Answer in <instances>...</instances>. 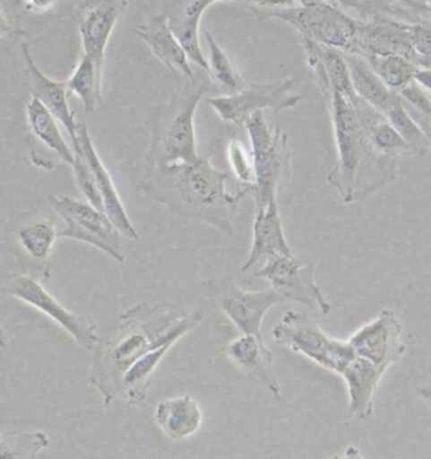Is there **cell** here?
Returning <instances> with one entry per match:
<instances>
[{
    "label": "cell",
    "instance_id": "32",
    "mask_svg": "<svg viewBox=\"0 0 431 459\" xmlns=\"http://www.w3.org/2000/svg\"><path fill=\"white\" fill-rule=\"evenodd\" d=\"M58 232L60 231H57L54 222L41 220L21 228L18 231V240L28 255L39 262H47L56 238H58Z\"/></svg>",
    "mask_w": 431,
    "mask_h": 459
},
{
    "label": "cell",
    "instance_id": "19",
    "mask_svg": "<svg viewBox=\"0 0 431 459\" xmlns=\"http://www.w3.org/2000/svg\"><path fill=\"white\" fill-rule=\"evenodd\" d=\"M133 32L147 43L155 57L162 61L176 77L195 79L194 70L189 65L187 55L182 46L177 41L175 34L168 26V21L164 14H153L144 23L136 26Z\"/></svg>",
    "mask_w": 431,
    "mask_h": 459
},
{
    "label": "cell",
    "instance_id": "41",
    "mask_svg": "<svg viewBox=\"0 0 431 459\" xmlns=\"http://www.w3.org/2000/svg\"><path fill=\"white\" fill-rule=\"evenodd\" d=\"M420 392L421 395L424 396L425 399L429 400L431 403V384L430 385L424 386L423 389H418Z\"/></svg>",
    "mask_w": 431,
    "mask_h": 459
},
{
    "label": "cell",
    "instance_id": "15",
    "mask_svg": "<svg viewBox=\"0 0 431 459\" xmlns=\"http://www.w3.org/2000/svg\"><path fill=\"white\" fill-rule=\"evenodd\" d=\"M126 5L128 2L124 0H101L80 3L73 9V18L82 34L83 56L94 62L100 74L108 39Z\"/></svg>",
    "mask_w": 431,
    "mask_h": 459
},
{
    "label": "cell",
    "instance_id": "4",
    "mask_svg": "<svg viewBox=\"0 0 431 459\" xmlns=\"http://www.w3.org/2000/svg\"><path fill=\"white\" fill-rule=\"evenodd\" d=\"M257 20H279L290 24L299 39L347 54L358 32V21L344 13L338 3L323 0L247 3Z\"/></svg>",
    "mask_w": 431,
    "mask_h": 459
},
{
    "label": "cell",
    "instance_id": "29",
    "mask_svg": "<svg viewBox=\"0 0 431 459\" xmlns=\"http://www.w3.org/2000/svg\"><path fill=\"white\" fill-rule=\"evenodd\" d=\"M51 443L47 434L9 430L0 433V459H37Z\"/></svg>",
    "mask_w": 431,
    "mask_h": 459
},
{
    "label": "cell",
    "instance_id": "13",
    "mask_svg": "<svg viewBox=\"0 0 431 459\" xmlns=\"http://www.w3.org/2000/svg\"><path fill=\"white\" fill-rule=\"evenodd\" d=\"M411 24L386 18L358 21V32L347 55L364 60L398 56L414 62L418 67H427L412 45Z\"/></svg>",
    "mask_w": 431,
    "mask_h": 459
},
{
    "label": "cell",
    "instance_id": "31",
    "mask_svg": "<svg viewBox=\"0 0 431 459\" xmlns=\"http://www.w3.org/2000/svg\"><path fill=\"white\" fill-rule=\"evenodd\" d=\"M390 126L404 139L411 153L418 157H424L430 148V143L418 124L412 119L411 115L406 110L401 99L392 105L384 115Z\"/></svg>",
    "mask_w": 431,
    "mask_h": 459
},
{
    "label": "cell",
    "instance_id": "9",
    "mask_svg": "<svg viewBox=\"0 0 431 459\" xmlns=\"http://www.w3.org/2000/svg\"><path fill=\"white\" fill-rule=\"evenodd\" d=\"M255 278L269 281L289 303L303 304L310 311L328 316L331 304L315 281V263L304 256H272L255 273Z\"/></svg>",
    "mask_w": 431,
    "mask_h": 459
},
{
    "label": "cell",
    "instance_id": "14",
    "mask_svg": "<svg viewBox=\"0 0 431 459\" xmlns=\"http://www.w3.org/2000/svg\"><path fill=\"white\" fill-rule=\"evenodd\" d=\"M401 336L402 325L395 311L384 309L374 321L355 332L349 343L356 356L367 359L384 375L404 355Z\"/></svg>",
    "mask_w": 431,
    "mask_h": 459
},
{
    "label": "cell",
    "instance_id": "23",
    "mask_svg": "<svg viewBox=\"0 0 431 459\" xmlns=\"http://www.w3.org/2000/svg\"><path fill=\"white\" fill-rule=\"evenodd\" d=\"M340 377L346 381L349 390V415L358 420H366L374 411V396L383 372L367 359L355 356L347 365Z\"/></svg>",
    "mask_w": 431,
    "mask_h": 459
},
{
    "label": "cell",
    "instance_id": "36",
    "mask_svg": "<svg viewBox=\"0 0 431 459\" xmlns=\"http://www.w3.org/2000/svg\"><path fill=\"white\" fill-rule=\"evenodd\" d=\"M411 39L415 51L427 67H431V24H411Z\"/></svg>",
    "mask_w": 431,
    "mask_h": 459
},
{
    "label": "cell",
    "instance_id": "20",
    "mask_svg": "<svg viewBox=\"0 0 431 459\" xmlns=\"http://www.w3.org/2000/svg\"><path fill=\"white\" fill-rule=\"evenodd\" d=\"M23 54L26 58V74L28 85L33 98L37 99L48 108L56 120L66 128L73 145L77 143L76 130L79 123L74 120V115L68 105V91L66 82H54L34 64L30 48L23 43Z\"/></svg>",
    "mask_w": 431,
    "mask_h": 459
},
{
    "label": "cell",
    "instance_id": "44",
    "mask_svg": "<svg viewBox=\"0 0 431 459\" xmlns=\"http://www.w3.org/2000/svg\"><path fill=\"white\" fill-rule=\"evenodd\" d=\"M430 100H431V95H430Z\"/></svg>",
    "mask_w": 431,
    "mask_h": 459
},
{
    "label": "cell",
    "instance_id": "5",
    "mask_svg": "<svg viewBox=\"0 0 431 459\" xmlns=\"http://www.w3.org/2000/svg\"><path fill=\"white\" fill-rule=\"evenodd\" d=\"M251 143L256 181L251 191L256 210L277 200L279 189L289 182L290 149L288 135L280 126L270 128L263 111H257L245 124Z\"/></svg>",
    "mask_w": 431,
    "mask_h": 459
},
{
    "label": "cell",
    "instance_id": "40",
    "mask_svg": "<svg viewBox=\"0 0 431 459\" xmlns=\"http://www.w3.org/2000/svg\"><path fill=\"white\" fill-rule=\"evenodd\" d=\"M9 32V24L7 20H5L4 15H3L2 12H0V37L4 36Z\"/></svg>",
    "mask_w": 431,
    "mask_h": 459
},
{
    "label": "cell",
    "instance_id": "18",
    "mask_svg": "<svg viewBox=\"0 0 431 459\" xmlns=\"http://www.w3.org/2000/svg\"><path fill=\"white\" fill-rule=\"evenodd\" d=\"M294 253L285 238L278 200L256 211L253 228V245L249 257L241 266L240 275L251 271L257 264L272 256H293Z\"/></svg>",
    "mask_w": 431,
    "mask_h": 459
},
{
    "label": "cell",
    "instance_id": "30",
    "mask_svg": "<svg viewBox=\"0 0 431 459\" xmlns=\"http://www.w3.org/2000/svg\"><path fill=\"white\" fill-rule=\"evenodd\" d=\"M365 61L368 62L384 85L395 94H399L401 90L415 82V74L418 67L414 62L406 58L387 56V57H372Z\"/></svg>",
    "mask_w": 431,
    "mask_h": 459
},
{
    "label": "cell",
    "instance_id": "8",
    "mask_svg": "<svg viewBox=\"0 0 431 459\" xmlns=\"http://www.w3.org/2000/svg\"><path fill=\"white\" fill-rule=\"evenodd\" d=\"M325 100L330 105L338 157L328 182L340 192L344 204H350L353 203L356 176L361 162L364 129L355 104L349 99L331 94Z\"/></svg>",
    "mask_w": 431,
    "mask_h": 459
},
{
    "label": "cell",
    "instance_id": "21",
    "mask_svg": "<svg viewBox=\"0 0 431 459\" xmlns=\"http://www.w3.org/2000/svg\"><path fill=\"white\" fill-rule=\"evenodd\" d=\"M220 0H189L177 3L176 8L166 14L170 30L182 46L189 60L209 74V62L200 42V23L204 12Z\"/></svg>",
    "mask_w": 431,
    "mask_h": 459
},
{
    "label": "cell",
    "instance_id": "2",
    "mask_svg": "<svg viewBox=\"0 0 431 459\" xmlns=\"http://www.w3.org/2000/svg\"><path fill=\"white\" fill-rule=\"evenodd\" d=\"M231 176L217 169L211 156H203L194 163L145 169L138 191L151 203L162 204L173 216L197 220L232 237V220L250 191L228 192L226 182Z\"/></svg>",
    "mask_w": 431,
    "mask_h": 459
},
{
    "label": "cell",
    "instance_id": "25",
    "mask_svg": "<svg viewBox=\"0 0 431 459\" xmlns=\"http://www.w3.org/2000/svg\"><path fill=\"white\" fill-rule=\"evenodd\" d=\"M173 346L175 344L167 343L158 347L130 366L123 378L122 396L126 404L141 406L145 402L149 389L153 384L155 371Z\"/></svg>",
    "mask_w": 431,
    "mask_h": 459
},
{
    "label": "cell",
    "instance_id": "12",
    "mask_svg": "<svg viewBox=\"0 0 431 459\" xmlns=\"http://www.w3.org/2000/svg\"><path fill=\"white\" fill-rule=\"evenodd\" d=\"M3 291L7 296L17 298L22 302L30 304L37 311L47 316L61 328H64L76 341L77 344H80L86 351H94L96 344L100 341L98 332H96V325L92 322L62 306L33 277L24 274L13 275L9 279Z\"/></svg>",
    "mask_w": 431,
    "mask_h": 459
},
{
    "label": "cell",
    "instance_id": "1",
    "mask_svg": "<svg viewBox=\"0 0 431 459\" xmlns=\"http://www.w3.org/2000/svg\"><path fill=\"white\" fill-rule=\"evenodd\" d=\"M203 321L200 311H185L169 302H142L124 312L117 330L99 341L92 351L89 380L101 394L104 405L122 396L124 375L130 366L158 347L176 344Z\"/></svg>",
    "mask_w": 431,
    "mask_h": 459
},
{
    "label": "cell",
    "instance_id": "38",
    "mask_svg": "<svg viewBox=\"0 0 431 459\" xmlns=\"http://www.w3.org/2000/svg\"><path fill=\"white\" fill-rule=\"evenodd\" d=\"M415 82L431 91V67H418L415 74Z\"/></svg>",
    "mask_w": 431,
    "mask_h": 459
},
{
    "label": "cell",
    "instance_id": "24",
    "mask_svg": "<svg viewBox=\"0 0 431 459\" xmlns=\"http://www.w3.org/2000/svg\"><path fill=\"white\" fill-rule=\"evenodd\" d=\"M343 56L349 65L350 82L356 95L378 113L384 115L398 101L399 95L384 85L383 80L377 76L364 58L347 54Z\"/></svg>",
    "mask_w": 431,
    "mask_h": 459
},
{
    "label": "cell",
    "instance_id": "39",
    "mask_svg": "<svg viewBox=\"0 0 431 459\" xmlns=\"http://www.w3.org/2000/svg\"><path fill=\"white\" fill-rule=\"evenodd\" d=\"M330 459H365L361 451L355 446H347L342 455H332Z\"/></svg>",
    "mask_w": 431,
    "mask_h": 459
},
{
    "label": "cell",
    "instance_id": "3",
    "mask_svg": "<svg viewBox=\"0 0 431 459\" xmlns=\"http://www.w3.org/2000/svg\"><path fill=\"white\" fill-rule=\"evenodd\" d=\"M207 91L209 88L201 80L179 76L169 100L149 108L151 144L145 154V169L198 160L194 114Z\"/></svg>",
    "mask_w": 431,
    "mask_h": 459
},
{
    "label": "cell",
    "instance_id": "16",
    "mask_svg": "<svg viewBox=\"0 0 431 459\" xmlns=\"http://www.w3.org/2000/svg\"><path fill=\"white\" fill-rule=\"evenodd\" d=\"M76 136L77 143L73 145V148L79 145L92 175L95 177L96 185H98L99 191H100L102 204H104L105 215L108 216V219L110 220L123 237L128 238L130 240H138V232H136L134 226L129 220L125 207H124L119 194H117V189L115 187L113 178L108 175L104 163L101 162L85 124L79 123Z\"/></svg>",
    "mask_w": 431,
    "mask_h": 459
},
{
    "label": "cell",
    "instance_id": "35",
    "mask_svg": "<svg viewBox=\"0 0 431 459\" xmlns=\"http://www.w3.org/2000/svg\"><path fill=\"white\" fill-rule=\"evenodd\" d=\"M402 104L418 114L423 115L427 119L431 120V100L430 96L425 94L417 82H412L408 88L401 90L398 94Z\"/></svg>",
    "mask_w": 431,
    "mask_h": 459
},
{
    "label": "cell",
    "instance_id": "11",
    "mask_svg": "<svg viewBox=\"0 0 431 459\" xmlns=\"http://www.w3.org/2000/svg\"><path fill=\"white\" fill-rule=\"evenodd\" d=\"M49 204L66 222V228L58 232V238L82 241L104 251L116 262H125L120 240L122 234L104 212L73 197L51 196Z\"/></svg>",
    "mask_w": 431,
    "mask_h": 459
},
{
    "label": "cell",
    "instance_id": "7",
    "mask_svg": "<svg viewBox=\"0 0 431 459\" xmlns=\"http://www.w3.org/2000/svg\"><path fill=\"white\" fill-rule=\"evenodd\" d=\"M203 291L213 308L220 309L241 332V334L263 341V319L275 306L289 300L274 288L260 291H245L232 278H211L203 281Z\"/></svg>",
    "mask_w": 431,
    "mask_h": 459
},
{
    "label": "cell",
    "instance_id": "22",
    "mask_svg": "<svg viewBox=\"0 0 431 459\" xmlns=\"http://www.w3.org/2000/svg\"><path fill=\"white\" fill-rule=\"evenodd\" d=\"M154 420L167 438L173 442H182L201 429L203 409L191 395L163 400L155 408Z\"/></svg>",
    "mask_w": 431,
    "mask_h": 459
},
{
    "label": "cell",
    "instance_id": "10",
    "mask_svg": "<svg viewBox=\"0 0 431 459\" xmlns=\"http://www.w3.org/2000/svg\"><path fill=\"white\" fill-rule=\"evenodd\" d=\"M296 80L284 79L269 83L247 82L244 90L234 95L207 99L210 105L228 126L243 128L257 111L266 108L278 114L294 108L300 96L293 94Z\"/></svg>",
    "mask_w": 431,
    "mask_h": 459
},
{
    "label": "cell",
    "instance_id": "6",
    "mask_svg": "<svg viewBox=\"0 0 431 459\" xmlns=\"http://www.w3.org/2000/svg\"><path fill=\"white\" fill-rule=\"evenodd\" d=\"M272 338L281 346L338 375L342 374L356 356L349 341L344 342L331 338L315 318L294 309L285 312L274 325Z\"/></svg>",
    "mask_w": 431,
    "mask_h": 459
},
{
    "label": "cell",
    "instance_id": "28",
    "mask_svg": "<svg viewBox=\"0 0 431 459\" xmlns=\"http://www.w3.org/2000/svg\"><path fill=\"white\" fill-rule=\"evenodd\" d=\"M101 77L94 62L82 56L73 76L66 82L68 94L79 96L88 114L94 113L101 104Z\"/></svg>",
    "mask_w": 431,
    "mask_h": 459
},
{
    "label": "cell",
    "instance_id": "34",
    "mask_svg": "<svg viewBox=\"0 0 431 459\" xmlns=\"http://www.w3.org/2000/svg\"><path fill=\"white\" fill-rule=\"evenodd\" d=\"M73 151L74 154L73 169L77 186L82 189V195L86 197V200L89 201V204L94 206L96 210L104 212V204H102L100 191H99L95 177L92 175L85 157H83L82 149L77 145V147L73 148Z\"/></svg>",
    "mask_w": 431,
    "mask_h": 459
},
{
    "label": "cell",
    "instance_id": "26",
    "mask_svg": "<svg viewBox=\"0 0 431 459\" xmlns=\"http://www.w3.org/2000/svg\"><path fill=\"white\" fill-rule=\"evenodd\" d=\"M27 117L33 134L41 139L65 163L73 166V151L68 147L58 128L57 120L49 113L48 108L41 101L32 98L27 105Z\"/></svg>",
    "mask_w": 431,
    "mask_h": 459
},
{
    "label": "cell",
    "instance_id": "43",
    "mask_svg": "<svg viewBox=\"0 0 431 459\" xmlns=\"http://www.w3.org/2000/svg\"><path fill=\"white\" fill-rule=\"evenodd\" d=\"M427 4H429V7L431 8V2L427 3Z\"/></svg>",
    "mask_w": 431,
    "mask_h": 459
},
{
    "label": "cell",
    "instance_id": "17",
    "mask_svg": "<svg viewBox=\"0 0 431 459\" xmlns=\"http://www.w3.org/2000/svg\"><path fill=\"white\" fill-rule=\"evenodd\" d=\"M225 352L240 370L268 390L272 398L280 402V385L272 370L274 355L266 346V342H262L254 336L241 334L225 347Z\"/></svg>",
    "mask_w": 431,
    "mask_h": 459
},
{
    "label": "cell",
    "instance_id": "37",
    "mask_svg": "<svg viewBox=\"0 0 431 459\" xmlns=\"http://www.w3.org/2000/svg\"><path fill=\"white\" fill-rule=\"evenodd\" d=\"M405 108L408 110V113L411 115L412 119H414L415 122L418 124V126L423 129V132L425 133V135H427V141H429L431 147V120L427 119V117H424L423 115L418 114L417 111L411 110V108L406 107Z\"/></svg>",
    "mask_w": 431,
    "mask_h": 459
},
{
    "label": "cell",
    "instance_id": "42",
    "mask_svg": "<svg viewBox=\"0 0 431 459\" xmlns=\"http://www.w3.org/2000/svg\"><path fill=\"white\" fill-rule=\"evenodd\" d=\"M5 347H7V338H5L4 331L0 325V349H5Z\"/></svg>",
    "mask_w": 431,
    "mask_h": 459
},
{
    "label": "cell",
    "instance_id": "33",
    "mask_svg": "<svg viewBox=\"0 0 431 459\" xmlns=\"http://www.w3.org/2000/svg\"><path fill=\"white\" fill-rule=\"evenodd\" d=\"M228 126L229 134L228 158L234 176L237 177L241 188H247L253 191L255 186L256 173L254 164L253 153L245 148L244 143L235 135L231 126Z\"/></svg>",
    "mask_w": 431,
    "mask_h": 459
},
{
    "label": "cell",
    "instance_id": "27",
    "mask_svg": "<svg viewBox=\"0 0 431 459\" xmlns=\"http://www.w3.org/2000/svg\"><path fill=\"white\" fill-rule=\"evenodd\" d=\"M204 36H206L207 45H209L210 56L207 62H209L210 76L217 85L221 86L228 92V95L237 94L245 89L247 82H245L243 76L238 73L237 64L232 60L231 56L215 41L212 34L206 30Z\"/></svg>",
    "mask_w": 431,
    "mask_h": 459
}]
</instances>
